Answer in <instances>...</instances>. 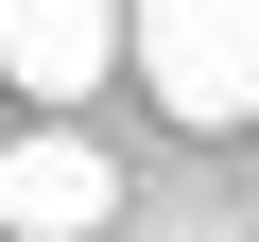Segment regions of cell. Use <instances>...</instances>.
I'll return each mask as SVG.
<instances>
[{"mask_svg": "<svg viewBox=\"0 0 259 242\" xmlns=\"http://www.w3.org/2000/svg\"><path fill=\"white\" fill-rule=\"evenodd\" d=\"M121 69L173 121H259V0H121Z\"/></svg>", "mask_w": 259, "mask_h": 242, "instance_id": "1", "label": "cell"}, {"mask_svg": "<svg viewBox=\"0 0 259 242\" xmlns=\"http://www.w3.org/2000/svg\"><path fill=\"white\" fill-rule=\"evenodd\" d=\"M0 69H18L35 104H87L121 69V0H0Z\"/></svg>", "mask_w": 259, "mask_h": 242, "instance_id": "3", "label": "cell"}, {"mask_svg": "<svg viewBox=\"0 0 259 242\" xmlns=\"http://www.w3.org/2000/svg\"><path fill=\"white\" fill-rule=\"evenodd\" d=\"M121 225V156L87 121H35V139H0V242H104Z\"/></svg>", "mask_w": 259, "mask_h": 242, "instance_id": "2", "label": "cell"}]
</instances>
